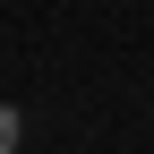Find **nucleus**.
Listing matches in <instances>:
<instances>
[{
    "mask_svg": "<svg viewBox=\"0 0 154 154\" xmlns=\"http://www.w3.org/2000/svg\"><path fill=\"white\" fill-rule=\"evenodd\" d=\"M9 146H17V111L0 103V154H9Z\"/></svg>",
    "mask_w": 154,
    "mask_h": 154,
    "instance_id": "nucleus-1",
    "label": "nucleus"
}]
</instances>
